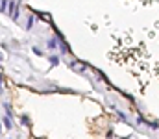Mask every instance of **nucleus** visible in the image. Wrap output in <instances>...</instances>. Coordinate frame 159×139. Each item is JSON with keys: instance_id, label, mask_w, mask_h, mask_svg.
Segmentation results:
<instances>
[]
</instances>
